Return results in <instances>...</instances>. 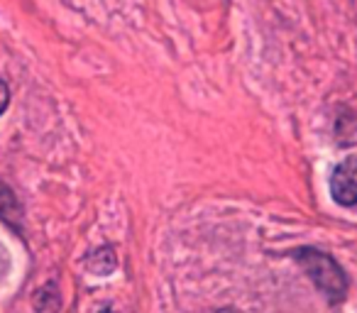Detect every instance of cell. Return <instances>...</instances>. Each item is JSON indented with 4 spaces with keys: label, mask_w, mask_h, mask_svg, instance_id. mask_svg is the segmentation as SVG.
<instances>
[{
    "label": "cell",
    "mask_w": 357,
    "mask_h": 313,
    "mask_svg": "<svg viewBox=\"0 0 357 313\" xmlns=\"http://www.w3.org/2000/svg\"><path fill=\"white\" fill-rule=\"evenodd\" d=\"M331 194L340 206L357 204V154H350L333 169Z\"/></svg>",
    "instance_id": "cell-2"
},
{
    "label": "cell",
    "mask_w": 357,
    "mask_h": 313,
    "mask_svg": "<svg viewBox=\"0 0 357 313\" xmlns=\"http://www.w3.org/2000/svg\"><path fill=\"white\" fill-rule=\"evenodd\" d=\"M8 103H10V91H8V86L0 81V115L6 113Z\"/></svg>",
    "instance_id": "cell-4"
},
{
    "label": "cell",
    "mask_w": 357,
    "mask_h": 313,
    "mask_svg": "<svg viewBox=\"0 0 357 313\" xmlns=\"http://www.w3.org/2000/svg\"><path fill=\"white\" fill-rule=\"evenodd\" d=\"M218 313H240V311H233V308H223V311H218Z\"/></svg>",
    "instance_id": "cell-5"
},
{
    "label": "cell",
    "mask_w": 357,
    "mask_h": 313,
    "mask_svg": "<svg viewBox=\"0 0 357 313\" xmlns=\"http://www.w3.org/2000/svg\"><path fill=\"white\" fill-rule=\"evenodd\" d=\"M296 259L303 267V272L308 274V279H311L331 301H340V298L345 296L347 279L331 254L318 252V250H313V247H301L296 252Z\"/></svg>",
    "instance_id": "cell-1"
},
{
    "label": "cell",
    "mask_w": 357,
    "mask_h": 313,
    "mask_svg": "<svg viewBox=\"0 0 357 313\" xmlns=\"http://www.w3.org/2000/svg\"><path fill=\"white\" fill-rule=\"evenodd\" d=\"M17 215H20V206H17L13 191L6 189V186H0V218L13 225V218H17Z\"/></svg>",
    "instance_id": "cell-3"
},
{
    "label": "cell",
    "mask_w": 357,
    "mask_h": 313,
    "mask_svg": "<svg viewBox=\"0 0 357 313\" xmlns=\"http://www.w3.org/2000/svg\"><path fill=\"white\" fill-rule=\"evenodd\" d=\"M100 313H115V311H113V308H103Z\"/></svg>",
    "instance_id": "cell-6"
}]
</instances>
